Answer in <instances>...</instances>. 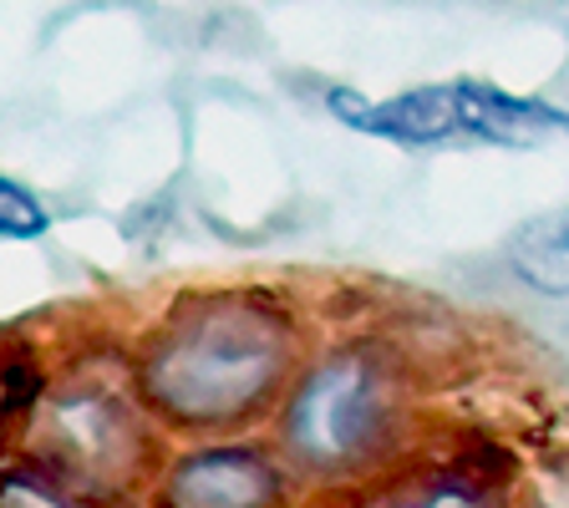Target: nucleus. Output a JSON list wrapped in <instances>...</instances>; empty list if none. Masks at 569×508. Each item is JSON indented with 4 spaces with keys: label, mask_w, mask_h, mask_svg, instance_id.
Segmentation results:
<instances>
[{
    "label": "nucleus",
    "mask_w": 569,
    "mask_h": 508,
    "mask_svg": "<svg viewBox=\"0 0 569 508\" xmlns=\"http://www.w3.org/2000/svg\"><path fill=\"white\" fill-rule=\"evenodd\" d=\"M31 458L82 498L132 488L153 458L142 391L97 367L61 371L31 402Z\"/></svg>",
    "instance_id": "7ed1b4c3"
},
{
    "label": "nucleus",
    "mask_w": 569,
    "mask_h": 508,
    "mask_svg": "<svg viewBox=\"0 0 569 508\" xmlns=\"http://www.w3.org/2000/svg\"><path fill=\"white\" fill-rule=\"evenodd\" d=\"M0 508H97V498L71 494L41 462H26V468H6L0 474Z\"/></svg>",
    "instance_id": "6e6552de"
},
{
    "label": "nucleus",
    "mask_w": 569,
    "mask_h": 508,
    "mask_svg": "<svg viewBox=\"0 0 569 508\" xmlns=\"http://www.w3.org/2000/svg\"><path fill=\"white\" fill-rule=\"evenodd\" d=\"M458 142H498V148H533V142L569 132V112L545 97H513L493 82H448Z\"/></svg>",
    "instance_id": "39448f33"
},
{
    "label": "nucleus",
    "mask_w": 569,
    "mask_h": 508,
    "mask_svg": "<svg viewBox=\"0 0 569 508\" xmlns=\"http://www.w3.org/2000/svg\"><path fill=\"white\" fill-rule=\"evenodd\" d=\"M51 229L47 209L16 178H0V239H41Z\"/></svg>",
    "instance_id": "1a4fd4ad"
},
{
    "label": "nucleus",
    "mask_w": 569,
    "mask_h": 508,
    "mask_svg": "<svg viewBox=\"0 0 569 508\" xmlns=\"http://www.w3.org/2000/svg\"><path fill=\"white\" fill-rule=\"evenodd\" d=\"M11 402H16V397H11V371L0 367V438H6V417H11Z\"/></svg>",
    "instance_id": "9b49d317"
},
{
    "label": "nucleus",
    "mask_w": 569,
    "mask_h": 508,
    "mask_svg": "<svg viewBox=\"0 0 569 508\" xmlns=\"http://www.w3.org/2000/svg\"><path fill=\"white\" fill-rule=\"evenodd\" d=\"M356 508H498V488L462 468H427L367 494Z\"/></svg>",
    "instance_id": "0eeeda50"
},
{
    "label": "nucleus",
    "mask_w": 569,
    "mask_h": 508,
    "mask_svg": "<svg viewBox=\"0 0 569 508\" xmlns=\"http://www.w3.org/2000/svg\"><path fill=\"white\" fill-rule=\"evenodd\" d=\"M529 508H569V452H555L529 478Z\"/></svg>",
    "instance_id": "9d476101"
},
{
    "label": "nucleus",
    "mask_w": 569,
    "mask_h": 508,
    "mask_svg": "<svg viewBox=\"0 0 569 508\" xmlns=\"http://www.w3.org/2000/svg\"><path fill=\"white\" fill-rule=\"evenodd\" d=\"M402 377L371 346H346L296 371L280 407V448L300 474H361L402 427Z\"/></svg>",
    "instance_id": "f03ea898"
},
{
    "label": "nucleus",
    "mask_w": 569,
    "mask_h": 508,
    "mask_svg": "<svg viewBox=\"0 0 569 508\" xmlns=\"http://www.w3.org/2000/svg\"><path fill=\"white\" fill-rule=\"evenodd\" d=\"M290 474L270 448L209 442L168 462L158 508H284Z\"/></svg>",
    "instance_id": "20e7f679"
},
{
    "label": "nucleus",
    "mask_w": 569,
    "mask_h": 508,
    "mask_svg": "<svg viewBox=\"0 0 569 508\" xmlns=\"http://www.w3.org/2000/svg\"><path fill=\"white\" fill-rule=\"evenodd\" d=\"M509 270L539 296H569V203L529 219L509 239Z\"/></svg>",
    "instance_id": "423d86ee"
},
{
    "label": "nucleus",
    "mask_w": 569,
    "mask_h": 508,
    "mask_svg": "<svg viewBox=\"0 0 569 508\" xmlns=\"http://www.w3.org/2000/svg\"><path fill=\"white\" fill-rule=\"evenodd\" d=\"M300 371L290 310L224 290L168 316L138 361V391L158 422L219 432L280 402Z\"/></svg>",
    "instance_id": "f257e3e1"
}]
</instances>
